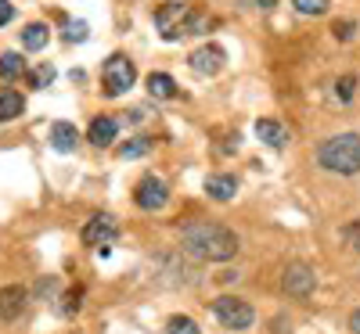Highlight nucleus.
I'll return each mask as SVG.
<instances>
[{
    "label": "nucleus",
    "mask_w": 360,
    "mask_h": 334,
    "mask_svg": "<svg viewBox=\"0 0 360 334\" xmlns=\"http://www.w3.org/2000/svg\"><path fill=\"white\" fill-rule=\"evenodd\" d=\"M184 252L195 255L198 262H227L238 252V237L217 223H195L184 234Z\"/></svg>",
    "instance_id": "obj_1"
},
{
    "label": "nucleus",
    "mask_w": 360,
    "mask_h": 334,
    "mask_svg": "<svg viewBox=\"0 0 360 334\" xmlns=\"http://www.w3.org/2000/svg\"><path fill=\"white\" fill-rule=\"evenodd\" d=\"M317 162L339 176L360 173V133H339V137H328L324 144H317Z\"/></svg>",
    "instance_id": "obj_2"
},
{
    "label": "nucleus",
    "mask_w": 360,
    "mask_h": 334,
    "mask_svg": "<svg viewBox=\"0 0 360 334\" xmlns=\"http://www.w3.org/2000/svg\"><path fill=\"white\" fill-rule=\"evenodd\" d=\"M213 313H217V320H220L224 327H231V330H249V327L256 323V309L249 306V302L234 298V295H220V298L213 302Z\"/></svg>",
    "instance_id": "obj_3"
},
{
    "label": "nucleus",
    "mask_w": 360,
    "mask_h": 334,
    "mask_svg": "<svg viewBox=\"0 0 360 334\" xmlns=\"http://www.w3.org/2000/svg\"><path fill=\"white\" fill-rule=\"evenodd\" d=\"M188 18H191V8L180 4V0H166V4H159V11H155V25H159V33L166 40H180V36H184Z\"/></svg>",
    "instance_id": "obj_4"
},
{
    "label": "nucleus",
    "mask_w": 360,
    "mask_h": 334,
    "mask_svg": "<svg viewBox=\"0 0 360 334\" xmlns=\"http://www.w3.org/2000/svg\"><path fill=\"white\" fill-rule=\"evenodd\" d=\"M137 72H134V62L127 54H112L105 62V94L115 98V94H127V90L134 86Z\"/></svg>",
    "instance_id": "obj_5"
},
{
    "label": "nucleus",
    "mask_w": 360,
    "mask_h": 334,
    "mask_svg": "<svg viewBox=\"0 0 360 334\" xmlns=\"http://www.w3.org/2000/svg\"><path fill=\"white\" fill-rule=\"evenodd\" d=\"M281 284H285V291H288L292 298H310L314 288H317V277H314V269H310L307 262H292V266L285 269Z\"/></svg>",
    "instance_id": "obj_6"
},
{
    "label": "nucleus",
    "mask_w": 360,
    "mask_h": 334,
    "mask_svg": "<svg viewBox=\"0 0 360 334\" xmlns=\"http://www.w3.org/2000/svg\"><path fill=\"white\" fill-rule=\"evenodd\" d=\"M119 237V223L115 216H108V212H98V216H90L86 227H83V241L86 245H112V241Z\"/></svg>",
    "instance_id": "obj_7"
},
{
    "label": "nucleus",
    "mask_w": 360,
    "mask_h": 334,
    "mask_svg": "<svg viewBox=\"0 0 360 334\" xmlns=\"http://www.w3.org/2000/svg\"><path fill=\"white\" fill-rule=\"evenodd\" d=\"M188 65H191L198 76H217V72L227 65V54H224V47H217V44H202L198 51H191Z\"/></svg>",
    "instance_id": "obj_8"
},
{
    "label": "nucleus",
    "mask_w": 360,
    "mask_h": 334,
    "mask_svg": "<svg viewBox=\"0 0 360 334\" xmlns=\"http://www.w3.org/2000/svg\"><path fill=\"white\" fill-rule=\"evenodd\" d=\"M137 205L141 208H148V212H155V208H162L166 201H169V187L162 184L159 176H144L141 184H137Z\"/></svg>",
    "instance_id": "obj_9"
},
{
    "label": "nucleus",
    "mask_w": 360,
    "mask_h": 334,
    "mask_svg": "<svg viewBox=\"0 0 360 334\" xmlns=\"http://www.w3.org/2000/svg\"><path fill=\"white\" fill-rule=\"evenodd\" d=\"M256 137H259L266 147H278V151L288 147V140H292V137H288V126H281L278 119H259V123H256Z\"/></svg>",
    "instance_id": "obj_10"
},
{
    "label": "nucleus",
    "mask_w": 360,
    "mask_h": 334,
    "mask_svg": "<svg viewBox=\"0 0 360 334\" xmlns=\"http://www.w3.org/2000/svg\"><path fill=\"white\" fill-rule=\"evenodd\" d=\"M115 137H119V123H115L112 115H98L94 123L86 126V140H90V144H98V147H108Z\"/></svg>",
    "instance_id": "obj_11"
},
{
    "label": "nucleus",
    "mask_w": 360,
    "mask_h": 334,
    "mask_svg": "<svg viewBox=\"0 0 360 334\" xmlns=\"http://www.w3.org/2000/svg\"><path fill=\"white\" fill-rule=\"evenodd\" d=\"M25 298H29V291L18 288V284L0 288V316H4V320H15V316L25 309Z\"/></svg>",
    "instance_id": "obj_12"
},
{
    "label": "nucleus",
    "mask_w": 360,
    "mask_h": 334,
    "mask_svg": "<svg viewBox=\"0 0 360 334\" xmlns=\"http://www.w3.org/2000/svg\"><path fill=\"white\" fill-rule=\"evenodd\" d=\"M205 194L213 198V201H231V198L238 194V180H234V176H224V173L209 176V180H205Z\"/></svg>",
    "instance_id": "obj_13"
},
{
    "label": "nucleus",
    "mask_w": 360,
    "mask_h": 334,
    "mask_svg": "<svg viewBox=\"0 0 360 334\" xmlns=\"http://www.w3.org/2000/svg\"><path fill=\"white\" fill-rule=\"evenodd\" d=\"M148 90H152V98L169 101V98H176V79L166 76V72H152L148 76Z\"/></svg>",
    "instance_id": "obj_14"
},
{
    "label": "nucleus",
    "mask_w": 360,
    "mask_h": 334,
    "mask_svg": "<svg viewBox=\"0 0 360 334\" xmlns=\"http://www.w3.org/2000/svg\"><path fill=\"white\" fill-rule=\"evenodd\" d=\"M25 112V98L15 94V90H0V123H8V119H18Z\"/></svg>",
    "instance_id": "obj_15"
},
{
    "label": "nucleus",
    "mask_w": 360,
    "mask_h": 334,
    "mask_svg": "<svg viewBox=\"0 0 360 334\" xmlns=\"http://www.w3.org/2000/svg\"><path fill=\"white\" fill-rule=\"evenodd\" d=\"M51 144H54L58 151H72V147L79 144L76 126H72V123H54V130H51Z\"/></svg>",
    "instance_id": "obj_16"
},
{
    "label": "nucleus",
    "mask_w": 360,
    "mask_h": 334,
    "mask_svg": "<svg viewBox=\"0 0 360 334\" xmlns=\"http://www.w3.org/2000/svg\"><path fill=\"white\" fill-rule=\"evenodd\" d=\"M47 25L44 22H33V25H25L22 29V44H25V51H44L47 47Z\"/></svg>",
    "instance_id": "obj_17"
},
{
    "label": "nucleus",
    "mask_w": 360,
    "mask_h": 334,
    "mask_svg": "<svg viewBox=\"0 0 360 334\" xmlns=\"http://www.w3.org/2000/svg\"><path fill=\"white\" fill-rule=\"evenodd\" d=\"M22 72H25V58L22 54H0V79L15 83Z\"/></svg>",
    "instance_id": "obj_18"
},
{
    "label": "nucleus",
    "mask_w": 360,
    "mask_h": 334,
    "mask_svg": "<svg viewBox=\"0 0 360 334\" xmlns=\"http://www.w3.org/2000/svg\"><path fill=\"white\" fill-rule=\"evenodd\" d=\"M86 36H90V25H86V22L65 18V40H69V44H83Z\"/></svg>",
    "instance_id": "obj_19"
},
{
    "label": "nucleus",
    "mask_w": 360,
    "mask_h": 334,
    "mask_svg": "<svg viewBox=\"0 0 360 334\" xmlns=\"http://www.w3.org/2000/svg\"><path fill=\"white\" fill-rule=\"evenodd\" d=\"M166 330H169V334H202V330H198V323H195L191 316H169Z\"/></svg>",
    "instance_id": "obj_20"
},
{
    "label": "nucleus",
    "mask_w": 360,
    "mask_h": 334,
    "mask_svg": "<svg viewBox=\"0 0 360 334\" xmlns=\"http://www.w3.org/2000/svg\"><path fill=\"white\" fill-rule=\"evenodd\" d=\"M144 151H148V140L144 137H134V140H127L123 147H119V155H123V159H141Z\"/></svg>",
    "instance_id": "obj_21"
},
{
    "label": "nucleus",
    "mask_w": 360,
    "mask_h": 334,
    "mask_svg": "<svg viewBox=\"0 0 360 334\" xmlns=\"http://www.w3.org/2000/svg\"><path fill=\"white\" fill-rule=\"evenodd\" d=\"M299 15H324L328 11V0H292Z\"/></svg>",
    "instance_id": "obj_22"
},
{
    "label": "nucleus",
    "mask_w": 360,
    "mask_h": 334,
    "mask_svg": "<svg viewBox=\"0 0 360 334\" xmlns=\"http://www.w3.org/2000/svg\"><path fill=\"white\" fill-rule=\"evenodd\" d=\"M353 90H356V79H353V76H346V79H339V83H335V94H339V101H342V105H349V101H353Z\"/></svg>",
    "instance_id": "obj_23"
},
{
    "label": "nucleus",
    "mask_w": 360,
    "mask_h": 334,
    "mask_svg": "<svg viewBox=\"0 0 360 334\" xmlns=\"http://www.w3.org/2000/svg\"><path fill=\"white\" fill-rule=\"evenodd\" d=\"M54 76H58V69H54V65H40V69H37V76H33V86H47Z\"/></svg>",
    "instance_id": "obj_24"
},
{
    "label": "nucleus",
    "mask_w": 360,
    "mask_h": 334,
    "mask_svg": "<svg viewBox=\"0 0 360 334\" xmlns=\"http://www.w3.org/2000/svg\"><path fill=\"white\" fill-rule=\"evenodd\" d=\"M332 33H335L339 40H349V36L356 33V22H335V25H332Z\"/></svg>",
    "instance_id": "obj_25"
},
{
    "label": "nucleus",
    "mask_w": 360,
    "mask_h": 334,
    "mask_svg": "<svg viewBox=\"0 0 360 334\" xmlns=\"http://www.w3.org/2000/svg\"><path fill=\"white\" fill-rule=\"evenodd\" d=\"M69 302H65V313H76V306H79V298H83V288H72L69 295H65Z\"/></svg>",
    "instance_id": "obj_26"
},
{
    "label": "nucleus",
    "mask_w": 360,
    "mask_h": 334,
    "mask_svg": "<svg viewBox=\"0 0 360 334\" xmlns=\"http://www.w3.org/2000/svg\"><path fill=\"white\" fill-rule=\"evenodd\" d=\"M342 237L349 241L353 248H360V227H356V223H353V227H342Z\"/></svg>",
    "instance_id": "obj_27"
},
{
    "label": "nucleus",
    "mask_w": 360,
    "mask_h": 334,
    "mask_svg": "<svg viewBox=\"0 0 360 334\" xmlns=\"http://www.w3.org/2000/svg\"><path fill=\"white\" fill-rule=\"evenodd\" d=\"M15 18V8H11V0H0V25H8Z\"/></svg>",
    "instance_id": "obj_28"
},
{
    "label": "nucleus",
    "mask_w": 360,
    "mask_h": 334,
    "mask_svg": "<svg viewBox=\"0 0 360 334\" xmlns=\"http://www.w3.org/2000/svg\"><path fill=\"white\" fill-rule=\"evenodd\" d=\"M349 330H353V334H360V309L349 316Z\"/></svg>",
    "instance_id": "obj_29"
},
{
    "label": "nucleus",
    "mask_w": 360,
    "mask_h": 334,
    "mask_svg": "<svg viewBox=\"0 0 360 334\" xmlns=\"http://www.w3.org/2000/svg\"><path fill=\"white\" fill-rule=\"evenodd\" d=\"M256 4H259V8H274V4H278V0H256Z\"/></svg>",
    "instance_id": "obj_30"
}]
</instances>
